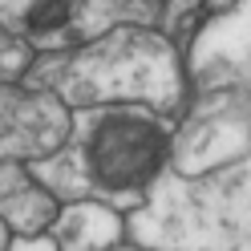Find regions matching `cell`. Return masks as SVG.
Here are the masks:
<instances>
[{"instance_id": "obj_8", "label": "cell", "mask_w": 251, "mask_h": 251, "mask_svg": "<svg viewBox=\"0 0 251 251\" xmlns=\"http://www.w3.org/2000/svg\"><path fill=\"white\" fill-rule=\"evenodd\" d=\"M57 219V199L17 158H0V223L17 235H37Z\"/></svg>"}, {"instance_id": "obj_10", "label": "cell", "mask_w": 251, "mask_h": 251, "mask_svg": "<svg viewBox=\"0 0 251 251\" xmlns=\"http://www.w3.org/2000/svg\"><path fill=\"white\" fill-rule=\"evenodd\" d=\"M25 69H28V45L0 25V77H17Z\"/></svg>"}, {"instance_id": "obj_2", "label": "cell", "mask_w": 251, "mask_h": 251, "mask_svg": "<svg viewBox=\"0 0 251 251\" xmlns=\"http://www.w3.org/2000/svg\"><path fill=\"white\" fill-rule=\"evenodd\" d=\"M28 89L57 93L69 105L98 101H146L154 109L178 105V65L175 49L134 25H114L85 41V49L53 53L28 69Z\"/></svg>"}, {"instance_id": "obj_4", "label": "cell", "mask_w": 251, "mask_h": 251, "mask_svg": "<svg viewBox=\"0 0 251 251\" xmlns=\"http://www.w3.org/2000/svg\"><path fill=\"white\" fill-rule=\"evenodd\" d=\"M154 21L150 0H0V25L37 49H73L114 25Z\"/></svg>"}, {"instance_id": "obj_5", "label": "cell", "mask_w": 251, "mask_h": 251, "mask_svg": "<svg viewBox=\"0 0 251 251\" xmlns=\"http://www.w3.org/2000/svg\"><path fill=\"white\" fill-rule=\"evenodd\" d=\"M207 93L211 98L186 118L178 138H170V158L178 175H202L247 154V85Z\"/></svg>"}, {"instance_id": "obj_11", "label": "cell", "mask_w": 251, "mask_h": 251, "mask_svg": "<svg viewBox=\"0 0 251 251\" xmlns=\"http://www.w3.org/2000/svg\"><path fill=\"white\" fill-rule=\"evenodd\" d=\"M4 243H8V235H4V227H0V247H4Z\"/></svg>"}, {"instance_id": "obj_3", "label": "cell", "mask_w": 251, "mask_h": 251, "mask_svg": "<svg viewBox=\"0 0 251 251\" xmlns=\"http://www.w3.org/2000/svg\"><path fill=\"white\" fill-rule=\"evenodd\" d=\"M130 215V235L154 247H239L247 251V162L215 175H162Z\"/></svg>"}, {"instance_id": "obj_7", "label": "cell", "mask_w": 251, "mask_h": 251, "mask_svg": "<svg viewBox=\"0 0 251 251\" xmlns=\"http://www.w3.org/2000/svg\"><path fill=\"white\" fill-rule=\"evenodd\" d=\"M191 73L202 89L247 85V4L239 0L227 17L211 21L195 41Z\"/></svg>"}, {"instance_id": "obj_1", "label": "cell", "mask_w": 251, "mask_h": 251, "mask_svg": "<svg viewBox=\"0 0 251 251\" xmlns=\"http://www.w3.org/2000/svg\"><path fill=\"white\" fill-rule=\"evenodd\" d=\"M69 142L33 158V178L53 199L138 207L170 162V126L142 105H101L73 118Z\"/></svg>"}, {"instance_id": "obj_12", "label": "cell", "mask_w": 251, "mask_h": 251, "mask_svg": "<svg viewBox=\"0 0 251 251\" xmlns=\"http://www.w3.org/2000/svg\"><path fill=\"white\" fill-rule=\"evenodd\" d=\"M211 4H215V8H223V4H231V0H211Z\"/></svg>"}, {"instance_id": "obj_9", "label": "cell", "mask_w": 251, "mask_h": 251, "mask_svg": "<svg viewBox=\"0 0 251 251\" xmlns=\"http://www.w3.org/2000/svg\"><path fill=\"white\" fill-rule=\"evenodd\" d=\"M122 235L118 215L101 207L98 199H73L65 211L53 219V243L61 247H101Z\"/></svg>"}, {"instance_id": "obj_6", "label": "cell", "mask_w": 251, "mask_h": 251, "mask_svg": "<svg viewBox=\"0 0 251 251\" xmlns=\"http://www.w3.org/2000/svg\"><path fill=\"white\" fill-rule=\"evenodd\" d=\"M69 130V118L45 89L17 93L0 85V158H37L49 154Z\"/></svg>"}]
</instances>
